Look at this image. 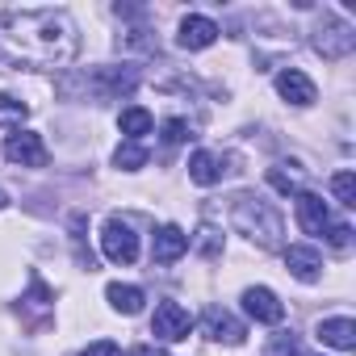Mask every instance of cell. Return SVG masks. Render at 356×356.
I'll return each mask as SVG.
<instances>
[{
    "label": "cell",
    "mask_w": 356,
    "mask_h": 356,
    "mask_svg": "<svg viewBox=\"0 0 356 356\" xmlns=\"http://www.w3.org/2000/svg\"><path fill=\"white\" fill-rule=\"evenodd\" d=\"M80 51V34L59 9H9L0 13V59L26 67H67Z\"/></svg>",
    "instance_id": "1"
},
{
    "label": "cell",
    "mask_w": 356,
    "mask_h": 356,
    "mask_svg": "<svg viewBox=\"0 0 356 356\" xmlns=\"http://www.w3.org/2000/svg\"><path fill=\"white\" fill-rule=\"evenodd\" d=\"M231 227H235L239 235H248V239H252L256 248H264V252L281 248V239H285L281 210H277L273 202L256 197V193H239V197L231 202Z\"/></svg>",
    "instance_id": "2"
},
{
    "label": "cell",
    "mask_w": 356,
    "mask_h": 356,
    "mask_svg": "<svg viewBox=\"0 0 356 356\" xmlns=\"http://www.w3.org/2000/svg\"><path fill=\"white\" fill-rule=\"evenodd\" d=\"M72 80H80L84 84V97H92L101 105V101L130 97L138 88V67H130V63H122V67H92L88 76H72Z\"/></svg>",
    "instance_id": "3"
},
{
    "label": "cell",
    "mask_w": 356,
    "mask_h": 356,
    "mask_svg": "<svg viewBox=\"0 0 356 356\" xmlns=\"http://www.w3.org/2000/svg\"><path fill=\"white\" fill-rule=\"evenodd\" d=\"M310 42H314V51H318L323 59H348L352 47H356V30H352L343 17L323 13V17L314 22V30H310Z\"/></svg>",
    "instance_id": "4"
},
{
    "label": "cell",
    "mask_w": 356,
    "mask_h": 356,
    "mask_svg": "<svg viewBox=\"0 0 356 356\" xmlns=\"http://www.w3.org/2000/svg\"><path fill=\"white\" fill-rule=\"evenodd\" d=\"M101 252L113 264H134L138 260V235L130 231L126 218H118V214L105 218V227H101Z\"/></svg>",
    "instance_id": "5"
},
{
    "label": "cell",
    "mask_w": 356,
    "mask_h": 356,
    "mask_svg": "<svg viewBox=\"0 0 356 356\" xmlns=\"http://www.w3.org/2000/svg\"><path fill=\"white\" fill-rule=\"evenodd\" d=\"M193 331V318L181 302H159L155 306V318H151V335L163 339V343H176V339H189Z\"/></svg>",
    "instance_id": "6"
},
{
    "label": "cell",
    "mask_w": 356,
    "mask_h": 356,
    "mask_svg": "<svg viewBox=\"0 0 356 356\" xmlns=\"http://www.w3.org/2000/svg\"><path fill=\"white\" fill-rule=\"evenodd\" d=\"M202 335L206 339H214V343H243L248 339V327L231 314V310H222V306H206V314H202Z\"/></svg>",
    "instance_id": "7"
},
{
    "label": "cell",
    "mask_w": 356,
    "mask_h": 356,
    "mask_svg": "<svg viewBox=\"0 0 356 356\" xmlns=\"http://www.w3.org/2000/svg\"><path fill=\"white\" fill-rule=\"evenodd\" d=\"M5 159H9V163H22V168H47L51 151H47L42 134L22 130V134H9V143H5Z\"/></svg>",
    "instance_id": "8"
},
{
    "label": "cell",
    "mask_w": 356,
    "mask_h": 356,
    "mask_svg": "<svg viewBox=\"0 0 356 356\" xmlns=\"http://www.w3.org/2000/svg\"><path fill=\"white\" fill-rule=\"evenodd\" d=\"M277 92H281V101H289V105H298V109L314 105V97H318L314 80H310L306 72H298V67H285V72H277Z\"/></svg>",
    "instance_id": "9"
},
{
    "label": "cell",
    "mask_w": 356,
    "mask_h": 356,
    "mask_svg": "<svg viewBox=\"0 0 356 356\" xmlns=\"http://www.w3.org/2000/svg\"><path fill=\"white\" fill-rule=\"evenodd\" d=\"M298 202V227L306 231V235H323L327 227H331V210H327V202L318 197V193H298L293 197Z\"/></svg>",
    "instance_id": "10"
},
{
    "label": "cell",
    "mask_w": 356,
    "mask_h": 356,
    "mask_svg": "<svg viewBox=\"0 0 356 356\" xmlns=\"http://www.w3.org/2000/svg\"><path fill=\"white\" fill-rule=\"evenodd\" d=\"M243 310H248V318H256V323H281V318H285V306H281L277 293L264 289V285L243 289Z\"/></svg>",
    "instance_id": "11"
},
{
    "label": "cell",
    "mask_w": 356,
    "mask_h": 356,
    "mask_svg": "<svg viewBox=\"0 0 356 356\" xmlns=\"http://www.w3.org/2000/svg\"><path fill=\"white\" fill-rule=\"evenodd\" d=\"M285 268L298 277V281H318V273H323V256H318V248H310V243H289L285 248Z\"/></svg>",
    "instance_id": "12"
},
{
    "label": "cell",
    "mask_w": 356,
    "mask_h": 356,
    "mask_svg": "<svg viewBox=\"0 0 356 356\" xmlns=\"http://www.w3.org/2000/svg\"><path fill=\"white\" fill-rule=\"evenodd\" d=\"M185 252H189V235H185L181 227H159V231H155V239H151L155 264H176Z\"/></svg>",
    "instance_id": "13"
},
{
    "label": "cell",
    "mask_w": 356,
    "mask_h": 356,
    "mask_svg": "<svg viewBox=\"0 0 356 356\" xmlns=\"http://www.w3.org/2000/svg\"><path fill=\"white\" fill-rule=\"evenodd\" d=\"M214 38H218V26L210 17H202V13H189L181 22V34H176V42L185 51H206V47H214Z\"/></svg>",
    "instance_id": "14"
},
{
    "label": "cell",
    "mask_w": 356,
    "mask_h": 356,
    "mask_svg": "<svg viewBox=\"0 0 356 356\" xmlns=\"http://www.w3.org/2000/svg\"><path fill=\"white\" fill-rule=\"evenodd\" d=\"M222 159L214 155V151H193L189 155V181L193 185H202V189H210V185H218L222 181Z\"/></svg>",
    "instance_id": "15"
},
{
    "label": "cell",
    "mask_w": 356,
    "mask_h": 356,
    "mask_svg": "<svg viewBox=\"0 0 356 356\" xmlns=\"http://www.w3.org/2000/svg\"><path fill=\"white\" fill-rule=\"evenodd\" d=\"M314 335H318L323 343H331V348H339V352H348V348H356V323H352L348 314H339V318H323Z\"/></svg>",
    "instance_id": "16"
},
{
    "label": "cell",
    "mask_w": 356,
    "mask_h": 356,
    "mask_svg": "<svg viewBox=\"0 0 356 356\" xmlns=\"http://www.w3.org/2000/svg\"><path fill=\"white\" fill-rule=\"evenodd\" d=\"M151 126H155V118H151L143 105H126V109L118 113V130L126 134V143H138L143 134H151Z\"/></svg>",
    "instance_id": "17"
},
{
    "label": "cell",
    "mask_w": 356,
    "mask_h": 356,
    "mask_svg": "<svg viewBox=\"0 0 356 356\" xmlns=\"http://www.w3.org/2000/svg\"><path fill=\"white\" fill-rule=\"evenodd\" d=\"M105 298H109V306L118 310V314H138L143 310V289L138 285H122V281H113L109 289H105Z\"/></svg>",
    "instance_id": "18"
},
{
    "label": "cell",
    "mask_w": 356,
    "mask_h": 356,
    "mask_svg": "<svg viewBox=\"0 0 356 356\" xmlns=\"http://www.w3.org/2000/svg\"><path fill=\"white\" fill-rule=\"evenodd\" d=\"M189 248H193L197 256H206V260H218V256H222V231L197 227V235H189Z\"/></svg>",
    "instance_id": "19"
},
{
    "label": "cell",
    "mask_w": 356,
    "mask_h": 356,
    "mask_svg": "<svg viewBox=\"0 0 356 356\" xmlns=\"http://www.w3.org/2000/svg\"><path fill=\"white\" fill-rule=\"evenodd\" d=\"M268 185H273L277 193H285V197H289V193L298 197V193H302V172H285V163H277V168H268Z\"/></svg>",
    "instance_id": "20"
},
{
    "label": "cell",
    "mask_w": 356,
    "mask_h": 356,
    "mask_svg": "<svg viewBox=\"0 0 356 356\" xmlns=\"http://www.w3.org/2000/svg\"><path fill=\"white\" fill-rule=\"evenodd\" d=\"M113 163H118L122 172H138V168L147 163V147H143V143H122V147L113 151Z\"/></svg>",
    "instance_id": "21"
},
{
    "label": "cell",
    "mask_w": 356,
    "mask_h": 356,
    "mask_svg": "<svg viewBox=\"0 0 356 356\" xmlns=\"http://www.w3.org/2000/svg\"><path fill=\"white\" fill-rule=\"evenodd\" d=\"M26 118H30V105H26V101L0 92V126H22Z\"/></svg>",
    "instance_id": "22"
},
{
    "label": "cell",
    "mask_w": 356,
    "mask_h": 356,
    "mask_svg": "<svg viewBox=\"0 0 356 356\" xmlns=\"http://www.w3.org/2000/svg\"><path fill=\"white\" fill-rule=\"evenodd\" d=\"M331 193H335L339 206L352 210V206H356V176H352V172H335V176H331Z\"/></svg>",
    "instance_id": "23"
},
{
    "label": "cell",
    "mask_w": 356,
    "mask_h": 356,
    "mask_svg": "<svg viewBox=\"0 0 356 356\" xmlns=\"http://www.w3.org/2000/svg\"><path fill=\"white\" fill-rule=\"evenodd\" d=\"M268 356H306V352H302V343H298V335H293V331H281V335H273Z\"/></svg>",
    "instance_id": "24"
},
{
    "label": "cell",
    "mask_w": 356,
    "mask_h": 356,
    "mask_svg": "<svg viewBox=\"0 0 356 356\" xmlns=\"http://www.w3.org/2000/svg\"><path fill=\"white\" fill-rule=\"evenodd\" d=\"M323 239H327L335 252H348V248H352V227H348V222H331V227L323 231Z\"/></svg>",
    "instance_id": "25"
},
{
    "label": "cell",
    "mask_w": 356,
    "mask_h": 356,
    "mask_svg": "<svg viewBox=\"0 0 356 356\" xmlns=\"http://www.w3.org/2000/svg\"><path fill=\"white\" fill-rule=\"evenodd\" d=\"M185 138H189V122H181V118L163 122V143H185Z\"/></svg>",
    "instance_id": "26"
},
{
    "label": "cell",
    "mask_w": 356,
    "mask_h": 356,
    "mask_svg": "<svg viewBox=\"0 0 356 356\" xmlns=\"http://www.w3.org/2000/svg\"><path fill=\"white\" fill-rule=\"evenodd\" d=\"M80 356H122V348H118L113 339H97V343H88Z\"/></svg>",
    "instance_id": "27"
},
{
    "label": "cell",
    "mask_w": 356,
    "mask_h": 356,
    "mask_svg": "<svg viewBox=\"0 0 356 356\" xmlns=\"http://www.w3.org/2000/svg\"><path fill=\"white\" fill-rule=\"evenodd\" d=\"M130 356H168L159 343H138V348H130Z\"/></svg>",
    "instance_id": "28"
},
{
    "label": "cell",
    "mask_w": 356,
    "mask_h": 356,
    "mask_svg": "<svg viewBox=\"0 0 356 356\" xmlns=\"http://www.w3.org/2000/svg\"><path fill=\"white\" fill-rule=\"evenodd\" d=\"M5 206H9V193H5V189H0V210H5Z\"/></svg>",
    "instance_id": "29"
}]
</instances>
